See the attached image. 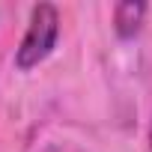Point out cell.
I'll list each match as a JSON object with an SVG mask.
<instances>
[{
	"label": "cell",
	"mask_w": 152,
	"mask_h": 152,
	"mask_svg": "<svg viewBox=\"0 0 152 152\" xmlns=\"http://www.w3.org/2000/svg\"><path fill=\"white\" fill-rule=\"evenodd\" d=\"M57 36H60V15H57V6L51 3H39L33 6V15H30V27L15 51V66L21 72H30L36 69L57 45Z\"/></svg>",
	"instance_id": "obj_1"
},
{
	"label": "cell",
	"mask_w": 152,
	"mask_h": 152,
	"mask_svg": "<svg viewBox=\"0 0 152 152\" xmlns=\"http://www.w3.org/2000/svg\"><path fill=\"white\" fill-rule=\"evenodd\" d=\"M146 3L140 0H122V3L113 6V30L119 39H134L143 27V18H146Z\"/></svg>",
	"instance_id": "obj_2"
},
{
	"label": "cell",
	"mask_w": 152,
	"mask_h": 152,
	"mask_svg": "<svg viewBox=\"0 0 152 152\" xmlns=\"http://www.w3.org/2000/svg\"><path fill=\"white\" fill-rule=\"evenodd\" d=\"M149 143H152V128H149Z\"/></svg>",
	"instance_id": "obj_3"
}]
</instances>
